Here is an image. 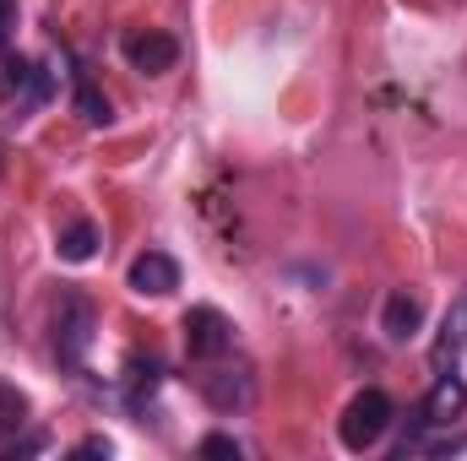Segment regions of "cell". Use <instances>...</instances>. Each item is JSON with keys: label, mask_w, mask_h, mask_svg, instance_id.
<instances>
[{"label": "cell", "mask_w": 467, "mask_h": 461, "mask_svg": "<svg viewBox=\"0 0 467 461\" xmlns=\"http://www.w3.org/2000/svg\"><path fill=\"white\" fill-rule=\"evenodd\" d=\"M158 385H163V364H158L152 353H130V358H125V380H119L125 407H130V413H141V407L158 396Z\"/></svg>", "instance_id": "6"}, {"label": "cell", "mask_w": 467, "mask_h": 461, "mask_svg": "<svg viewBox=\"0 0 467 461\" xmlns=\"http://www.w3.org/2000/svg\"><path fill=\"white\" fill-rule=\"evenodd\" d=\"M462 407H467V385L457 374H441L435 391L424 396V424H430V429H446L451 418H462Z\"/></svg>", "instance_id": "8"}, {"label": "cell", "mask_w": 467, "mask_h": 461, "mask_svg": "<svg viewBox=\"0 0 467 461\" xmlns=\"http://www.w3.org/2000/svg\"><path fill=\"white\" fill-rule=\"evenodd\" d=\"M202 396L218 413H234V407H250L255 380H250V369H213V374H202Z\"/></svg>", "instance_id": "7"}, {"label": "cell", "mask_w": 467, "mask_h": 461, "mask_svg": "<svg viewBox=\"0 0 467 461\" xmlns=\"http://www.w3.org/2000/svg\"><path fill=\"white\" fill-rule=\"evenodd\" d=\"M77 109H82V119H88V125H109V98H99L88 77L77 82Z\"/></svg>", "instance_id": "14"}, {"label": "cell", "mask_w": 467, "mask_h": 461, "mask_svg": "<svg viewBox=\"0 0 467 461\" xmlns=\"http://www.w3.org/2000/svg\"><path fill=\"white\" fill-rule=\"evenodd\" d=\"M99 244H104V233H99V223H71V229H60V239H55V250H60V261H93L99 255Z\"/></svg>", "instance_id": "12"}, {"label": "cell", "mask_w": 467, "mask_h": 461, "mask_svg": "<svg viewBox=\"0 0 467 461\" xmlns=\"http://www.w3.org/2000/svg\"><path fill=\"white\" fill-rule=\"evenodd\" d=\"M125 60L141 71V77H163V71H174V60H180V44H174V33H158V27H147V33H125Z\"/></svg>", "instance_id": "4"}, {"label": "cell", "mask_w": 467, "mask_h": 461, "mask_svg": "<svg viewBox=\"0 0 467 461\" xmlns=\"http://www.w3.org/2000/svg\"><path fill=\"white\" fill-rule=\"evenodd\" d=\"M229 347H234V321L223 315V310H213V304H196V310L185 315V353H191V358H202V364H218Z\"/></svg>", "instance_id": "3"}, {"label": "cell", "mask_w": 467, "mask_h": 461, "mask_svg": "<svg viewBox=\"0 0 467 461\" xmlns=\"http://www.w3.org/2000/svg\"><path fill=\"white\" fill-rule=\"evenodd\" d=\"M202 456H229V461H239V440H234V435H207V440H202Z\"/></svg>", "instance_id": "15"}, {"label": "cell", "mask_w": 467, "mask_h": 461, "mask_svg": "<svg viewBox=\"0 0 467 461\" xmlns=\"http://www.w3.org/2000/svg\"><path fill=\"white\" fill-rule=\"evenodd\" d=\"M130 288H136L141 299H163V293H174V288H180V261L163 255V250H141V255L130 261Z\"/></svg>", "instance_id": "5"}, {"label": "cell", "mask_w": 467, "mask_h": 461, "mask_svg": "<svg viewBox=\"0 0 467 461\" xmlns=\"http://www.w3.org/2000/svg\"><path fill=\"white\" fill-rule=\"evenodd\" d=\"M77 456H109V440H99V435H93V440H82V446H77Z\"/></svg>", "instance_id": "17"}, {"label": "cell", "mask_w": 467, "mask_h": 461, "mask_svg": "<svg viewBox=\"0 0 467 461\" xmlns=\"http://www.w3.org/2000/svg\"><path fill=\"white\" fill-rule=\"evenodd\" d=\"M49 332H55V353H60V364L77 369V364L88 358V347H93V332H99V310H93V299L77 293V288H66V293L55 299Z\"/></svg>", "instance_id": "1"}, {"label": "cell", "mask_w": 467, "mask_h": 461, "mask_svg": "<svg viewBox=\"0 0 467 461\" xmlns=\"http://www.w3.org/2000/svg\"><path fill=\"white\" fill-rule=\"evenodd\" d=\"M11 27H16V0H0V49L11 44Z\"/></svg>", "instance_id": "16"}, {"label": "cell", "mask_w": 467, "mask_h": 461, "mask_svg": "<svg viewBox=\"0 0 467 461\" xmlns=\"http://www.w3.org/2000/svg\"><path fill=\"white\" fill-rule=\"evenodd\" d=\"M5 87L16 93V104H22V109L44 104V98L55 93V87H49V71H38L33 60H11V66H5Z\"/></svg>", "instance_id": "10"}, {"label": "cell", "mask_w": 467, "mask_h": 461, "mask_svg": "<svg viewBox=\"0 0 467 461\" xmlns=\"http://www.w3.org/2000/svg\"><path fill=\"white\" fill-rule=\"evenodd\" d=\"M467 347V299H457L451 310H446V321H441V337H435V369H446V364H457V353Z\"/></svg>", "instance_id": "11"}, {"label": "cell", "mask_w": 467, "mask_h": 461, "mask_svg": "<svg viewBox=\"0 0 467 461\" xmlns=\"http://www.w3.org/2000/svg\"><path fill=\"white\" fill-rule=\"evenodd\" d=\"M391 418H397L391 396L369 385V391H358L348 402V413H343V424H337V440H343L348 451H369V446H380V435L391 429Z\"/></svg>", "instance_id": "2"}, {"label": "cell", "mask_w": 467, "mask_h": 461, "mask_svg": "<svg viewBox=\"0 0 467 461\" xmlns=\"http://www.w3.org/2000/svg\"><path fill=\"white\" fill-rule=\"evenodd\" d=\"M419 326H424V304H419V293H391L386 310H380V332H386L391 343H408V337H419Z\"/></svg>", "instance_id": "9"}, {"label": "cell", "mask_w": 467, "mask_h": 461, "mask_svg": "<svg viewBox=\"0 0 467 461\" xmlns=\"http://www.w3.org/2000/svg\"><path fill=\"white\" fill-rule=\"evenodd\" d=\"M22 424H27V396H22L16 385H5V380H0V446H5V440H16V435H22Z\"/></svg>", "instance_id": "13"}]
</instances>
